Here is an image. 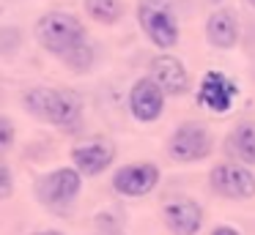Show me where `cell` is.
Segmentation results:
<instances>
[{
  "instance_id": "obj_22",
  "label": "cell",
  "mask_w": 255,
  "mask_h": 235,
  "mask_svg": "<svg viewBox=\"0 0 255 235\" xmlns=\"http://www.w3.org/2000/svg\"><path fill=\"white\" fill-rule=\"evenodd\" d=\"M140 3H148V5H159V8H170V0H140Z\"/></svg>"
},
{
  "instance_id": "obj_15",
  "label": "cell",
  "mask_w": 255,
  "mask_h": 235,
  "mask_svg": "<svg viewBox=\"0 0 255 235\" xmlns=\"http://www.w3.org/2000/svg\"><path fill=\"white\" fill-rule=\"evenodd\" d=\"M85 14L99 25H116L124 19V3L121 0H83Z\"/></svg>"
},
{
  "instance_id": "obj_21",
  "label": "cell",
  "mask_w": 255,
  "mask_h": 235,
  "mask_svg": "<svg viewBox=\"0 0 255 235\" xmlns=\"http://www.w3.org/2000/svg\"><path fill=\"white\" fill-rule=\"evenodd\" d=\"M211 235H242L236 227H231V224H220V227L211 230Z\"/></svg>"
},
{
  "instance_id": "obj_26",
  "label": "cell",
  "mask_w": 255,
  "mask_h": 235,
  "mask_svg": "<svg viewBox=\"0 0 255 235\" xmlns=\"http://www.w3.org/2000/svg\"><path fill=\"white\" fill-rule=\"evenodd\" d=\"M247 3H250V5H253V8H255V0H247Z\"/></svg>"
},
{
  "instance_id": "obj_9",
  "label": "cell",
  "mask_w": 255,
  "mask_h": 235,
  "mask_svg": "<svg viewBox=\"0 0 255 235\" xmlns=\"http://www.w3.org/2000/svg\"><path fill=\"white\" fill-rule=\"evenodd\" d=\"M239 96V85L222 71H206L203 79L198 85V93H195V101L200 107H206L214 115H228L233 109V101Z\"/></svg>"
},
{
  "instance_id": "obj_24",
  "label": "cell",
  "mask_w": 255,
  "mask_h": 235,
  "mask_svg": "<svg viewBox=\"0 0 255 235\" xmlns=\"http://www.w3.org/2000/svg\"><path fill=\"white\" fill-rule=\"evenodd\" d=\"M96 235H121V233H107V230H99Z\"/></svg>"
},
{
  "instance_id": "obj_2",
  "label": "cell",
  "mask_w": 255,
  "mask_h": 235,
  "mask_svg": "<svg viewBox=\"0 0 255 235\" xmlns=\"http://www.w3.org/2000/svg\"><path fill=\"white\" fill-rule=\"evenodd\" d=\"M33 36L39 41V47L44 52L55 55V58H63L74 47L88 41L85 25L74 14H69V11H47V14H41L36 19Z\"/></svg>"
},
{
  "instance_id": "obj_23",
  "label": "cell",
  "mask_w": 255,
  "mask_h": 235,
  "mask_svg": "<svg viewBox=\"0 0 255 235\" xmlns=\"http://www.w3.org/2000/svg\"><path fill=\"white\" fill-rule=\"evenodd\" d=\"M33 235H63V233H58V230H44V233H33Z\"/></svg>"
},
{
  "instance_id": "obj_3",
  "label": "cell",
  "mask_w": 255,
  "mask_h": 235,
  "mask_svg": "<svg viewBox=\"0 0 255 235\" xmlns=\"http://www.w3.org/2000/svg\"><path fill=\"white\" fill-rule=\"evenodd\" d=\"M165 151H167V158L176 164H195V161H203V158H209L214 153V137L198 120H184L167 137Z\"/></svg>"
},
{
  "instance_id": "obj_6",
  "label": "cell",
  "mask_w": 255,
  "mask_h": 235,
  "mask_svg": "<svg viewBox=\"0 0 255 235\" xmlns=\"http://www.w3.org/2000/svg\"><path fill=\"white\" fill-rule=\"evenodd\" d=\"M137 25H140V30H143V36L148 38L156 49H162V52L173 49L178 44V38H181V27H178V19L170 8L140 3L137 5Z\"/></svg>"
},
{
  "instance_id": "obj_20",
  "label": "cell",
  "mask_w": 255,
  "mask_h": 235,
  "mask_svg": "<svg viewBox=\"0 0 255 235\" xmlns=\"http://www.w3.org/2000/svg\"><path fill=\"white\" fill-rule=\"evenodd\" d=\"M96 227L99 230H107V233H118V230H121V222H118V219H113V213H99V216H96Z\"/></svg>"
},
{
  "instance_id": "obj_12",
  "label": "cell",
  "mask_w": 255,
  "mask_h": 235,
  "mask_svg": "<svg viewBox=\"0 0 255 235\" xmlns=\"http://www.w3.org/2000/svg\"><path fill=\"white\" fill-rule=\"evenodd\" d=\"M116 161V148L107 145L102 140H91V142H80L72 148V164L88 178L102 175L110 164Z\"/></svg>"
},
{
  "instance_id": "obj_10",
  "label": "cell",
  "mask_w": 255,
  "mask_h": 235,
  "mask_svg": "<svg viewBox=\"0 0 255 235\" xmlns=\"http://www.w3.org/2000/svg\"><path fill=\"white\" fill-rule=\"evenodd\" d=\"M162 222L173 235H198L203 227V208L189 197H178L162 208Z\"/></svg>"
},
{
  "instance_id": "obj_8",
  "label": "cell",
  "mask_w": 255,
  "mask_h": 235,
  "mask_svg": "<svg viewBox=\"0 0 255 235\" xmlns=\"http://www.w3.org/2000/svg\"><path fill=\"white\" fill-rule=\"evenodd\" d=\"M165 98H167V93L162 90V85L154 77L145 74L132 85V90L127 96V107L137 123H154L165 112Z\"/></svg>"
},
{
  "instance_id": "obj_16",
  "label": "cell",
  "mask_w": 255,
  "mask_h": 235,
  "mask_svg": "<svg viewBox=\"0 0 255 235\" xmlns=\"http://www.w3.org/2000/svg\"><path fill=\"white\" fill-rule=\"evenodd\" d=\"M63 66H66L69 71H74V74H88L91 69H94V60H96V49L91 41H83L80 47H74L69 55H63Z\"/></svg>"
},
{
  "instance_id": "obj_5",
  "label": "cell",
  "mask_w": 255,
  "mask_h": 235,
  "mask_svg": "<svg viewBox=\"0 0 255 235\" xmlns=\"http://www.w3.org/2000/svg\"><path fill=\"white\" fill-rule=\"evenodd\" d=\"M209 186L217 197H222V200L242 202V200H253L255 197V175L247 169V164L233 161V158L220 161V164L211 167Z\"/></svg>"
},
{
  "instance_id": "obj_11",
  "label": "cell",
  "mask_w": 255,
  "mask_h": 235,
  "mask_svg": "<svg viewBox=\"0 0 255 235\" xmlns=\"http://www.w3.org/2000/svg\"><path fill=\"white\" fill-rule=\"evenodd\" d=\"M148 77H154L159 82L167 96H184L189 90V71L176 55H167V52L156 55L148 63Z\"/></svg>"
},
{
  "instance_id": "obj_14",
  "label": "cell",
  "mask_w": 255,
  "mask_h": 235,
  "mask_svg": "<svg viewBox=\"0 0 255 235\" xmlns=\"http://www.w3.org/2000/svg\"><path fill=\"white\" fill-rule=\"evenodd\" d=\"M222 148H225V156L233 161L255 164V120H244V123L233 126Z\"/></svg>"
},
{
  "instance_id": "obj_17",
  "label": "cell",
  "mask_w": 255,
  "mask_h": 235,
  "mask_svg": "<svg viewBox=\"0 0 255 235\" xmlns=\"http://www.w3.org/2000/svg\"><path fill=\"white\" fill-rule=\"evenodd\" d=\"M14 145V120L8 115H0V148L11 151Z\"/></svg>"
},
{
  "instance_id": "obj_13",
  "label": "cell",
  "mask_w": 255,
  "mask_h": 235,
  "mask_svg": "<svg viewBox=\"0 0 255 235\" xmlns=\"http://www.w3.org/2000/svg\"><path fill=\"white\" fill-rule=\"evenodd\" d=\"M206 38L214 49H233L239 44V19L233 8H214L206 19Z\"/></svg>"
},
{
  "instance_id": "obj_7",
  "label": "cell",
  "mask_w": 255,
  "mask_h": 235,
  "mask_svg": "<svg viewBox=\"0 0 255 235\" xmlns=\"http://www.w3.org/2000/svg\"><path fill=\"white\" fill-rule=\"evenodd\" d=\"M159 180H162V169L156 164L134 161V164L118 167L110 178V186L121 197H145L159 186Z\"/></svg>"
},
{
  "instance_id": "obj_18",
  "label": "cell",
  "mask_w": 255,
  "mask_h": 235,
  "mask_svg": "<svg viewBox=\"0 0 255 235\" xmlns=\"http://www.w3.org/2000/svg\"><path fill=\"white\" fill-rule=\"evenodd\" d=\"M14 38H19V33L14 30V27H3V30H0V52H3V55H11L14 52V47H17Z\"/></svg>"
},
{
  "instance_id": "obj_4",
  "label": "cell",
  "mask_w": 255,
  "mask_h": 235,
  "mask_svg": "<svg viewBox=\"0 0 255 235\" xmlns=\"http://www.w3.org/2000/svg\"><path fill=\"white\" fill-rule=\"evenodd\" d=\"M80 189H83V172L77 167H55L52 172L36 178L33 183L36 202L44 208H52V211L69 208L77 200Z\"/></svg>"
},
{
  "instance_id": "obj_1",
  "label": "cell",
  "mask_w": 255,
  "mask_h": 235,
  "mask_svg": "<svg viewBox=\"0 0 255 235\" xmlns=\"http://www.w3.org/2000/svg\"><path fill=\"white\" fill-rule=\"evenodd\" d=\"M22 107L36 120L58 126L69 134L80 131V123H83V96L72 87L33 85L22 93Z\"/></svg>"
},
{
  "instance_id": "obj_25",
  "label": "cell",
  "mask_w": 255,
  "mask_h": 235,
  "mask_svg": "<svg viewBox=\"0 0 255 235\" xmlns=\"http://www.w3.org/2000/svg\"><path fill=\"white\" fill-rule=\"evenodd\" d=\"M209 3H211V5H220V3H222V0H209Z\"/></svg>"
},
{
  "instance_id": "obj_19",
  "label": "cell",
  "mask_w": 255,
  "mask_h": 235,
  "mask_svg": "<svg viewBox=\"0 0 255 235\" xmlns=\"http://www.w3.org/2000/svg\"><path fill=\"white\" fill-rule=\"evenodd\" d=\"M11 191H14L11 169H8V164H3L0 167V200H11Z\"/></svg>"
}]
</instances>
